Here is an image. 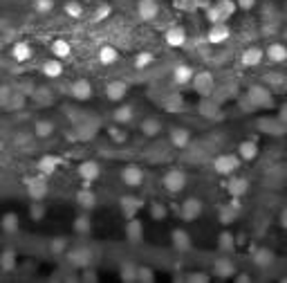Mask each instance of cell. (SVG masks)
Listing matches in <instances>:
<instances>
[{
  "mask_svg": "<svg viewBox=\"0 0 287 283\" xmlns=\"http://www.w3.org/2000/svg\"><path fill=\"white\" fill-rule=\"evenodd\" d=\"M162 185H164L166 191L175 196V193H180L186 187V173L182 171V168H170V171L164 173Z\"/></svg>",
  "mask_w": 287,
  "mask_h": 283,
  "instance_id": "6da1fadb",
  "label": "cell"
},
{
  "mask_svg": "<svg viewBox=\"0 0 287 283\" xmlns=\"http://www.w3.org/2000/svg\"><path fill=\"white\" fill-rule=\"evenodd\" d=\"M240 160H243L240 155H234V153H224V155H218V157L213 160V168H215V173H220V176H231V173L238 171Z\"/></svg>",
  "mask_w": 287,
  "mask_h": 283,
  "instance_id": "7a4b0ae2",
  "label": "cell"
},
{
  "mask_svg": "<svg viewBox=\"0 0 287 283\" xmlns=\"http://www.w3.org/2000/svg\"><path fill=\"white\" fill-rule=\"evenodd\" d=\"M247 101H251V108H269L274 103L271 92L265 86H251L247 92Z\"/></svg>",
  "mask_w": 287,
  "mask_h": 283,
  "instance_id": "3957f363",
  "label": "cell"
},
{
  "mask_svg": "<svg viewBox=\"0 0 287 283\" xmlns=\"http://www.w3.org/2000/svg\"><path fill=\"white\" fill-rule=\"evenodd\" d=\"M193 88H195V92H198L200 97H209V94L213 92V88H215L213 74L211 72H198L193 77Z\"/></svg>",
  "mask_w": 287,
  "mask_h": 283,
  "instance_id": "277c9868",
  "label": "cell"
},
{
  "mask_svg": "<svg viewBox=\"0 0 287 283\" xmlns=\"http://www.w3.org/2000/svg\"><path fill=\"white\" fill-rule=\"evenodd\" d=\"M119 178H122V182L126 187H139L144 182V171L135 164H128L119 171Z\"/></svg>",
  "mask_w": 287,
  "mask_h": 283,
  "instance_id": "5b68a950",
  "label": "cell"
},
{
  "mask_svg": "<svg viewBox=\"0 0 287 283\" xmlns=\"http://www.w3.org/2000/svg\"><path fill=\"white\" fill-rule=\"evenodd\" d=\"M202 213V202L198 200V198H186L182 202V207H180V216H182V220H195V218Z\"/></svg>",
  "mask_w": 287,
  "mask_h": 283,
  "instance_id": "8992f818",
  "label": "cell"
},
{
  "mask_svg": "<svg viewBox=\"0 0 287 283\" xmlns=\"http://www.w3.org/2000/svg\"><path fill=\"white\" fill-rule=\"evenodd\" d=\"M68 259L77 267H88L90 263H92V252H90L88 247H74V250L68 252Z\"/></svg>",
  "mask_w": 287,
  "mask_h": 283,
  "instance_id": "52a82bcc",
  "label": "cell"
},
{
  "mask_svg": "<svg viewBox=\"0 0 287 283\" xmlns=\"http://www.w3.org/2000/svg\"><path fill=\"white\" fill-rule=\"evenodd\" d=\"M157 12H159L157 0H139L137 14H139V18H142V21H153V18L157 16Z\"/></svg>",
  "mask_w": 287,
  "mask_h": 283,
  "instance_id": "ba28073f",
  "label": "cell"
},
{
  "mask_svg": "<svg viewBox=\"0 0 287 283\" xmlns=\"http://www.w3.org/2000/svg\"><path fill=\"white\" fill-rule=\"evenodd\" d=\"M70 94H72L74 99H79V101H83V99L92 97V86H90V81H85V79H79V81H74L72 86H70Z\"/></svg>",
  "mask_w": 287,
  "mask_h": 283,
  "instance_id": "9c48e42d",
  "label": "cell"
},
{
  "mask_svg": "<svg viewBox=\"0 0 287 283\" xmlns=\"http://www.w3.org/2000/svg\"><path fill=\"white\" fill-rule=\"evenodd\" d=\"M99 164L94 160H88V162H81L79 164V176H81V180L83 182H92V180H97L99 178Z\"/></svg>",
  "mask_w": 287,
  "mask_h": 283,
  "instance_id": "30bf717a",
  "label": "cell"
},
{
  "mask_svg": "<svg viewBox=\"0 0 287 283\" xmlns=\"http://www.w3.org/2000/svg\"><path fill=\"white\" fill-rule=\"evenodd\" d=\"M119 202H122V211H124V216H126V218H135V213L142 209V205H144V202L139 200V198L130 196V193H128V196H124Z\"/></svg>",
  "mask_w": 287,
  "mask_h": 283,
  "instance_id": "8fae6325",
  "label": "cell"
},
{
  "mask_svg": "<svg viewBox=\"0 0 287 283\" xmlns=\"http://www.w3.org/2000/svg\"><path fill=\"white\" fill-rule=\"evenodd\" d=\"M126 92H128V86H126L124 81H110L108 86H105V97H108L110 101H122L126 97Z\"/></svg>",
  "mask_w": 287,
  "mask_h": 283,
  "instance_id": "7c38bea8",
  "label": "cell"
},
{
  "mask_svg": "<svg viewBox=\"0 0 287 283\" xmlns=\"http://www.w3.org/2000/svg\"><path fill=\"white\" fill-rule=\"evenodd\" d=\"M27 193L32 200H43L45 193H47V185H45L43 178H34L27 182Z\"/></svg>",
  "mask_w": 287,
  "mask_h": 283,
  "instance_id": "4fadbf2b",
  "label": "cell"
},
{
  "mask_svg": "<svg viewBox=\"0 0 287 283\" xmlns=\"http://www.w3.org/2000/svg\"><path fill=\"white\" fill-rule=\"evenodd\" d=\"M126 238L130 243H139L144 238V225L137 218H128V225H126Z\"/></svg>",
  "mask_w": 287,
  "mask_h": 283,
  "instance_id": "5bb4252c",
  "label": "cell"
},
{
  "mask_svg": "<svg viewBox=\"0 0 287 283\" xmlns=\"http://www.w3.org/2000/svg\"><path fill=\"white\" fill-rule=\"evenodd\" d=\"M263 56L265 54H263V49L260 47H247L243 52V59H240V61H243L245 68H254V66H260Z\"/></svg>",
  "mask_w": 287,
  "mask_h": 283,
  "instance_id": "9a60e30c",
  "label": "cell"
},
{
  "mask_svg": "<svg viewBox=\"0 0 287 283\" xmlns=\"http://www.w3.org/2000/svg\"><path fill=\"white\" fill-rule=\"evenodd\" d=\"M209 43H224L229 38V27L224 23H213L209 29Z\"/></svg>",
  "mask_w": 287,
  "mask_h": 283,
  "instance_id": "2e32d148",
  "label": "cell"
},
{
  "mask_svg": "<svg viewBox=\"0 0 287 283\" xmlns=\"http://www.w3.org/2000/svg\"><path fill=\"white\" fill-rule=\"evenodd\" d=\"M170 241H173V247L178 252H189L191 250V236L186 234L184 230H173L170 234Z\"/></svg>",
  "mask_w": 287,
  "mask_h": 283,
  "instance_id": "e0dca14e",
  "label": "cell"
},
{
  "mask_svg": "<svg viewBox=\"0 0 287 283\" xmlns=\"http://www.w3.org/2000/svg\"><path fill=\"white\" fill-rule=\"evenodd\" d=\"M238 155L243 157L245 162L256 160V155H258V144H256V140H245V142H240V146H238Z\"/></svg>",
  "mask_w": 287,
  "mask_h": 283,
  "instance_id": "ac0fdd59",
  "label": "cell"
},
{
  "mask_svg": "<svg viewBox=\"0 0 287 283\" xmlns=\"http://www.w3.org/2000/svg\"><path fill=\"white\" fill-rule=\"evenodd\" d=\"M168 137H170V144L178 148L189 146V142H191V133L186 131V128H170Z\"/></svg>",
  "mask_w": 287,
  "mask_h": 283,
  "instance_id": "d6986e66",
  "label": "cell"
},
{
  "mask_svg": "<svg viewBox=\"0 0 287 283\" xmlns=\"http://www.w3.org/2000/svg\"><path fill=\"white\" fill-rule=\"evenodd\" d=\"M166 43H168L170 47H182L184 43H186L184 27H170L168 32H166Z\"/></svg>",
  "mask_w": 287,
  "mask_h": 283,
  "instance_id": "ffe728a7",
  "label": "cell"
},
{
  "mask_svg": "<svg viewBox=\"0 0 287 283\" xmlns=\"http://www.w3.org/2000/svg\"><path fill=\"white\" fill-rule=\"evenodd\" d=\"M193 77H195V72H193V68H191V66H178L173 70V81L180 83V86L191 83V81H193Z\"/></svg>",
  "mask_w": 287,
  "mask_h": 283,
  "instance_id": "44dd1931",
  "label": "cell"
},
{
  "mask_svg": "<svg viewBox=\"0 0 287 283\" xmlns=\"http://www.w3.org/2000/svg\"><path fill=\"white\" fill-rule=\"evenodd\" d=\"M226 189H229V193L234 198H240V196H245L247 193V189H249V182L245 180V178H231L229 182H226Z\"/></svg>",
  "mask_w": 287,
  "mask_h": 283,
  "instance_id": "7402d4cb",
  "label": "cell"
},
{
  "mask_svg": "<svg viewBox=\"0 0 287 283\" xmlns=\"http://www.w3.org/2000/svg\"><path fill=\"white\" fill-rule=\"evenodd\" d=\"M18 225H21V220H18V213H14V211H7L3 216V220H0V227H3L5 234H16Z\"/></svg>",
  "mask_w": 287,
  "mask_h": 283,
  "instance_id": "603a6c76",
  "label": "cell"
},
{
  "mask_svg": "<svg viewBox=\"0 0 287 283\" xmlns=\"http://www.w3.org/2000/svg\"><path fill=\"white\" fill-rule=\"evenodd\" d=\"M213 272H215V276H220V279H226V276H234L236 265L229 259H218L213 263Z\"/></svg>",
  "mask_w": 287,
  "mask_h": 283,
  "instance_id": "cb8c5ba5",
  "label": "cell"
},
{
  "mask_svg": "<svg viewBox=\"0 0 287 283\" xmlns=\"http://www.w3.org/2000/svg\"><path fill=\"white\" fill-rule=\"evenodd\" d=\"M56 166H59V157H54V155H43L41 160H38V173H43V176H49V173H54L56 171Z\"/></svg>",
  "mask_w": 287,
  "mask_h": 283,
  "instance_id": "d4e9b609",
  "label": "cell"
},
{
  "mask_svg": "<svg viewBox=\"0 0 287 283\" xmlns=\"http://www.w3.org/2000/svg\"><path fill=\"white\" fill-rule=\"evenodd\" d=\"M267 56H269L274 63H283L287 59V47L283 43H271V45L267 47Z\"/></svg>",
  "mask_w": 287,
  "mask_h": 283,
  "instance_id": "484cf974",
  "label": "cell"
},
{
  "mask_svg": "<svg viewBox=\"0 0 287 283\" xmlns=\"http://www.w3.org/2000/svg\"><path fill=\"white\" fill-rule=\"evenodd\" d=\"M74 232H77L79 236H88L90 232H92V220H90V216H77L74 218Z\"/></svg>",
  "mask_w": 287,
  "mask_h": 283,
  "instance_id": "4316f807",
  "label": "cell"
},
{
  "mask_svg": "<svg viewBox=\"0 0 287 283\" xmlns=\"http://www.w3.org/2000/svg\"><path fill=\"white\" fill-rule=\"evenodd\" d=\"M119 276H122V281H137V265L133 261H124L119 267Z\"/></svg>",
  "mask_w": 287,
  "mask_h": 283,
  "instance_id": "83f0119b",
  "label": "cell"
},
{
  "mask_svg": "<svg viewBox=\"0 0 287 283\" xmlns=\"http://www.w3.org/2000/svg\"><path fill=\"white\" fill-rule=\"evenodd\" d=\"M16 267V252L14 250H3L0 252V270L12 272Z\"/></svg>",
  "mask_w": 287,
  "mask_h": 283,
  "instance_id": "f1b7e54d",
  "label": "cell"
},
{
  "mask_svg": "<svg viewBox=\"0 0 287 283\" xmlns=\"http://www.w3.org/2000/svg\"><path fill=\"white\" fill-rule=\"evenodd\" d=\"M77 202L81 209H92V207L97 205V196H94L92 191H88V189H83V191L77 193Z\"/></svg>",
  "mask_w": 287,
  "mask_h": 283,
  "instance_id": "f546056e",
  "label": "cell"
},
{
  "mask_svg": "<svg viewBox=\"0 0 287 283\" xmlns=\"http://www.w3.org/2000/svg\"><path fill=\"white\" fill-rule=\"evenodd\" d=\"M159 131H162V124H159V119L148 117V119H144V122H142V133H144L146 137H155Z\"/></svg>",
  "mask_w": 287,
  "mask_h": 283,
  "instance_id": "4dcf8cb0",
  "label": "cell"
},
{
  "mask_svg": "<svg viewBox=\"0 0 287 283\" xmlns=\"http://www.w3.org/2000/svg\"><path fill=\"white\" fill-rule=\"evenodd\" d=\"M49 49H52V54L56 59H65V56H70V52H72V45H70L68 41H63V38H56Z\"/></svg>",
  "mask_w": 287,
  "mask_h": 283,
  "instance_id": "1f68e13d",
  "label": "cell"
},
{
  "mask_svg": "<svg viewBox=\"0 0 287 283\" xmlns=\"http://www.w3.org/2000/svg\"><path fill=\"white\" fill-rule=\"evenodd\" d=\"M117 49L114 47H110V45H103L101 49H99V61L103 63V66H112L114 61H117Z\"/></svg>",
  "mask_w": 287,
  "mask_h": 283,
  "instance_id": "d6a6232c",
  "label": "cell"
},
{
  "mask_svg": "<svg viewBox=\"0 0 287 283\" xmlns=\"http://www.w3.org/2000/svg\"><path fill=\"white\" fill-rule=\"evenodd\" d=\"M34 133H36V137H49L54 133V124L47 122V119H38L34 124Z\"/></svg>",
  "mask_w": 287,
  "mask_h": 283,
  "instance_id": "836d02e7",
  "label": "cell"
},
{
  "mask_svg": "<svg viewBox=\"0 0 287 283\" xmlns=\"http://www.w3.org/2000/svg\"><path fill=\"white\" fill-rule=\"evenodd\" d=\"M12 56L16 59V61H27V59H32V47H29L27 43H16L12 49Z\"/></svg>",
  "mask_w": 287,
  "mask_h": 283,
  "instance_id": "e575fe53",
  "label": "cell"
},
{
  "mask_svg": "<svg viewBox=\"0 0 287 283\" xmlns=\"http://www.w3.org/2000/svg\"><path fill=\"white\" fill-rule=\"evenodd\" d=\"M112 119L119 124V126H124V124H130V119H133V108H130V106H119L117 110H114Z\"/></svg>",
  "mask_w": 287,
  "mask_h": 283,
  "instance_id": "d590c367",
  "label": "cell"
},
{
  "mask_svg": "<svg viewBox=\"0 0 287 283\" xmlns=\"http://www.w3.org/2000/svg\"><path fill=\"white\" fill-rule=\"evenodd\" d=\"M254 261L258 263L260 267H269L271 263H274V252H271V250H265V247H260V250L256 252Z\"/></svg>",
  "mask_w": 287,
  "mask_h": 283,
  "instance_id": "8d00e7d4",
  "label": "cell"
},
{
  "mask_svg": "<svg viewBox=\"0 0 287 283\" xmlns=\"http://www.w3.org/2000/svg\"><path fill=\"white\" fill-rule=\"evenodd\" d=\"M61 72H63V66H61V61H47V63H43V74L45 77H61Z\"/></svg>",
  "mask_w": 287,
  "mask_h": 283,
  "instance_id": "74e56055",
  "label": "cell"
},
{
  "mask_svg": "<svg viewBox=\"0 0 287 283\" xmlns=\"http://www.w3.org/2000/svg\"><path fill=\"white\" fill-rule=\"evenodd\" d=\"M218 245H220V250L222 252H231L236 247V243H234V234L231 232H222L218 238Z\"/></svg>",
  "mask_w": 287,
  "mask_h": 283,
  "instance_id": "f35d334b",
  "label": "cell"
},
{
  "mask_svg": "<svg viewBox=\"0 0 287 283\" xmlns=\"http://www.w3.org/2000/svg\"><path fill=\"white\" fill-rule=\"evenodd\" d=\"M108 135L112 137L114 144H126V142H128V133L122 131V128H117V126H110L108 128Z\"/></svg>",
  "mask_w": 287,
  "mask_h": 283,
  "instance_id": "ab89813d",
  "label": "cell"
},
{
  "mask_svg": "<svg viewBox=\"0 0 287 283\" xmlns=\"http://www.w3.org/2000/svg\"><path fill=\"white\" fill-rule=\"evenodd\" d=\"M65 250H68V238L59 236V238H54V241L49 243V252H52V254H63Z\"/></svg>",
  "mask_w": 287,
  "mask_h": 283,
  "instance_id": "60d3db41",
  "label": "cell"
},
{
  "mask_svg": "<svg viewBox=\"0 0 287 283\" xmlns=\"http://www.w3.org/2000/svg\"><path fill=\"white\" fill-rule=\"evenodd\" d=\"M137 281H144V283H153V281H155V272L150 270L148 265H142V267H137Z\"/></svg>",
  "mask_w": 287,
  "mask_h": 283,
  "instance_id": "b9f144b4",
  "label": "cell"
},
{
  "mask_svg": "<svg viewBox=\"0 0 287 283\" xmlns=\"http://www.w3.org/2000/svg\"><path fill=\"white\" fill-rule=\"evenodd\" d=\"M29 216H32V220H43L45 218V207L41 205V200L32 202V207H29Z\"/></svg>",
  "mask_w": 287,
  "mask_h": 283,
  "instance_id": "7bdbcfd3",
  "label": "cell"
},
{
  "mask_svg": "<svg viewBox=\"0 0 287 283\" xmlns=\"http://www.w3.org/2000/svg\"><path fill=\"white\" fill-rule=\"evenodd\" d=\"M206 18H209V23L213 25V23H224V14H222V9L215 5V7H209V12H206Z\"/></svg>",
  "mask_w": 287,
  "mask_h": 283,
  "instance_id": "ee69618b",
  "label": "cell"
},
{
  "mask_svg": "<svg viewBox=\"0 0 287 283\" xmlns=\"http://www.w3.org/2000/svg\"><path fill=\"white\" fill-rule=\"evenodd\" d=\"M150 63H153V54L150 52H142V54H137V59H135V68L137 70H144V68H148Z\"/></svg>",
  "mask_w": 287,
  "mask_h": 283,
  "instance_id": "f6af8a7d",
  "label": "cell"
},
{
  "mask_svg": "<svg viewBox=\"0 0 287 283\" xmlns=\"http://www.w3.org/2000/svg\"><path fill=\"white\" fill-rule=\"evenodd\" d=\"M150 218H153V220H164L166 218V207L162 202H153V205H150Z\"/></svg>",
  "mask_w": 287,
  "mask_h": 283,
  "instance_id": "bcb514c9",
  "label": "cell"
},
{
  "mask_svg": "<svg viewBox=\"0 0 287 283\" xmlns=\"http://www.w3.org/2000/svg\"><path fill=\"white\" fill-rule=\"evenodd\" d=\"M65 14L70 18H81L83 16V7L79 3H65Z\"/></svg>",
  "mask_w": 287,
  "mask_h": 283,
  "instance_id": "7dc6e473",
  "label": "cell"
},
{
  "mask_svg": "<svg viewBox=\"0 0 287 283\" xmlns=\"http://www.w3.org/2000/svg\"><path fill=\"white\" fill-rule=\"evenodd\" d=\"M34 9L38 14H49L54 9V0H34Z\"/></svg>",
  "mask_w": 287,
  "mask_h": 283,
  "instance_id": "c3c4849f",
  "label": "cell"
},
{
  "mask_svg": "<svg viewBox=\"0 0 287 283\" xmlns=\"http://www.w3.org/2000/svg\"><path fill=\"white\" fill-rule=\"evenodd\" d=\"M97 126H99V124H97V122H94V124H92V126H90V122H85V124H83V126H81V128H79V133H77V135H79V137H83V140H88V137H92V135H94V133H97Z\"/></svg>",
  "mask_w": 287,
  "mask_h": 283,
  "instance_id": "681fc988",
  "label": "cell"
},
{
  "mask_svg": "<svg viewBox=\"0 0 287 283\" xmlns=\"http://www.w3.org/2000/svg\"><path fill=\"white\" fill-rule=\"evenodd\" d=\"M218 7L222 9V14H224V21H226V18H229L231 14L236 12V7H238V3H234V0H220V3H218Z\"/></svg>",
  "mask_w": 287,
  "mask_h": 283,
  "instance_id": "f907efd6",
  "label": "cell"
},
{
  "mask_svg": "<svg viewBox=\"0 0 287 283\" xmlns=\"http://www.w3.org/2000/svg\"><path fill=\"white\" fill-rule=\"evenodd\" d=\"M25 106V97L23 94H12V99H9L7 108L9 110H16V108H23Z\"/></svg>",
  "mask_w": 287,
  "mask_h": 283,
  "instance_id": "816d5d0a",
  "label": "cell"
},
{
  "mask_svg": "<svg viewBox=\"0 0 287 283\" xmlns=\"http://www.w3.org/2000/svg\"><path fill=\"white\" fill-rule=\"evenodd\" d=\"M81 279L83 281H90V283H94V281H99V274H97V270H92V267H83V272H81Z\"/></svg>",
  "mask_w": 287,
  "mask_h": 283,
  "instance_id": "f5cc1de1",
  "label": "cell"
},
{
  "mask_svg": "<svg viewBox=\"0 0 287 283\" xmlns=\"http://www.w3.org/2000/svg\"><path fill=\"white\" fill-rule=\"evenodd\" d=\"M186 281H191V283H206V281H209V274H204V272H193V274L186 276Z\"/></svg>",
  "mask_w": 287,
  "mask_h": 283,
  "instance_id": "db71d44e",
  "label": "cell"
},
{
  "mask_svg": "<svg viewBox=\"0 0 287 283\" xmlns=\"http://www.w3.org/2000/svg\"><path fill=\"white\" fill-rule=\"evenodd\" d=\"M110 12H112V7H110V5H101V7L97 9V16H94V21H101V18L110 16Z\"/></svg>",
  "mask_w": 287,
  "mask_h": 283,
  "instance_id": "11a10c76",
  "label": "cell"
},
{
  "mask_svg": "<svg viewBox=\"0 0 287 283\" xmlns=\"http://www.w3.org/2000/svg\"><path fill=\"white\" fill-rule=\"evenodd\" d=\"M9 99H12V92H9V88H0V106H7Z\"/></svg>",
  "mask_w": 287,
  "mask_h": 283,
  "instance_id": "9f6ffc18",
  "label": "cell"
},
{
  "mask_svg": "<svg viewBox=\"0 0 287 283\" xmlns=\"http://www.w3.org/2000/svg\"><path fill=\"white\" fill-rule=\"evenodd\" d=\"M236 3H238V7H240V9H245V12H249V9L256 5V0H236Z\"/></svg>",
  "mask_w": 287,
  "mask_h": 283,
  "instance_id": "6f0895ef",
  "label": "cell"
},
{
  "mask_svg": "<svg viewBox=\"0 0 287 283\" xmlns=\"http://www.w3.org/2000/svg\"><path fill=\"white\" fill-rule=\"evenodd\" d=\"M280 227H285L287 230V209L280 211Z\"/></svg>",
  "mask_w": 287,
  "mask_h": 283,
  "instance_id": "680465c9",
  "label": "cell"
},
{
  "mask_svg": "<svg viewBox=\"0 0 287 283\" xmlns=\"http://www.w3.org/2000/svg\"><path fill=\"white\" fill-rule=\"evenodd\" d=\"M280 122L287 124V103H283V108H280Z\"/></svg>",
  "mask_w": 287,
  "mask_h": 283,
  "instance_id": "91938a15",
  "label": "cell"
},
{
  "mask_svg": "<svg viewBox=\"0 0 287 283\" xmlns=\"http://www.w3.org/2000/svg\"><path fill=\"white\" fill-rule=\"evenodd\" d=\"M249 274H238V283H249Z\"/></svg>",
  "mask_w": 287,
  "mask_h": 283,
  "instance_id": "94428289",
  "label": "cell"
}]
</instances>
